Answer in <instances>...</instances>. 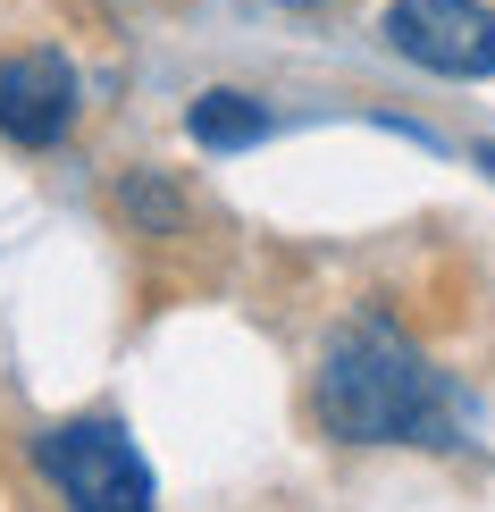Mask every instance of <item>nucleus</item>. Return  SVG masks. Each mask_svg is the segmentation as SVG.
I'll use <instances>...</instances> for the list:
<instances>
[{"label": "nucleus", "instance_id": "6", "mask_svg": "<svg viewBox=\"0 0 495 512\" xmlns=\"http://www.w3.org/2000/svg\"><path fill=\"white\" fill-rule=\"evenodd\" d=\"M118 210L135 227H152V236H177V227H185V202H177V185H168L160 168H135V177L118 185Z\"/></svg>", "mask_w": 495, "mask_h": 512}, {"label": "nucleus", "instance_id": "1", "mask_svg": "<svg viewBox=\"0 0 495 512\" xmlns=\"http://www.w3.org/2000/svg\"><path fill=\"white\" fill-rule=\"evenodd\" d=\"M319 420L344 445H454V395L386 319L344 328L319 361Z\"/></svg>", "mask_w": 495, "mask_h": 512}, {"label": "nucleus", "instance_id": "4", "mask_svg": "<svg viewBox=\"0 0 495 512\" xmlns=\"http://www.w3.org/2000/svg\"><path fill=\"white\" fill-rule=\"evenodd\" d=\"M76 118V68L59 51H17L9 68H0V135L42 152V143H59Z\"/></svg>", "mask_w": 495, "mask_h": 512}, {"label": "nucleus", "instance_id": "3", "mask_svg": "<svg viewBox=\"0 0 495 512\" xmlns=\"http://www.w3.org/2000/svg\"><path fill=\"white\" fill-rule=\"evenodd\" d=\"M386 42L428 76H495V9L487 0H395Z\"/></svg>", "mask_w": 495, "mask_h": 512}, {"label": "nucleus", "instance_id": "2", "mask_svg": "<svg viewBox=\"0 0 495 512\" xmlns=\"http://www.w3.org/2000/svg\"><path fill=\"white\" fill-rule=\"evenodd\" d=\"M42 471L59 479L68 512H152V471L110 420H68L42 437Z\"/></svg>", "mask_w": 495, "mask_h": 512}, {"label": "nucleus", "instance_id": "8", "mask_svg": "<svg viewBox=\"0 0 495 512\" xmlns=\"http://www.w3.org/2000/svg\"><path fill=\"white\" fill-rule=\"evenodd\" d=\"M479 168H487V177H495V143H479Z\"/></svg>", "mask_w": 495, "mask_h": 512}, {"label": "nucleus", "instance_id": "7", "mask_svg": "<svg viewBox=\"0 0 495 512\" xmlns=\"http://www.w3.org/2000/svg\"><path fill=\"white\" fill-rule=\"evenodd\" d=\"M277 9H336V0H277Z\"/></svg>", "mask_w": 495, "mask_h": 512}, {"label": "nucleus", "instance_id": "5", "mask_svg": "<svg viewBox=\"0 0 495 512\" xmlns=\"http://www.w3.org/2000/svg\"><path fill=\"white\" fill-rule=\"evenodd\" d=\"M185 126H193V143H210V152H244V143L269 135V110L252 93H235V84H219V93H202L185 110Z\"/></svg>", "mask_w": 495, "mask_h": 512}]
</instances>
